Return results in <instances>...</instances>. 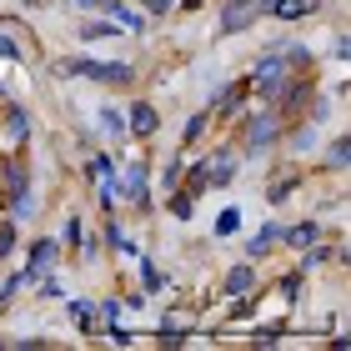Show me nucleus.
<instances>
[{"label":"nucleus","instance_id":"obj_1","mask_svg":"<svg viewBox=\"0 0 351 351\" xmlns=\"http://www.w3.org/2000/svg\"><path fill=\"white\" fill-rule=\"evenodd\" d=\"M0 206H10L15 221L36 216V201H30V161H25L21 146H10L0 156Z\"/></svg>","mask_w":351,"mask_h":351},{"label":"nucleus","instance_id":"obj_2","mask_svg":"<svg viewBox=\"0 0 351 351\" xmlns=\"http://www.w3.org/2000/svg\"><path fill=\"white\" fill-rule=\"evenodd\" d=\"M66 75H81V81H95V86H131L136 81V66L131 60H90V56H71Z\"/></svg>","mask_w":351,"mask_h":351},{"label":"nucleus","instance_id":"obj_3","mask_svg":"<svg viewBox=\"0 0 351 351\" xmlns=\"http://www.w3.org/2000/svg\"><path fill=\"white\" fill-rule=\"evenodd\" d=\"M291 66H286V60L276 56V51H271V56H261V66H256V75H251V90H256L261 95V101L271 106V101H276V95L286 90V86H291Z\"/></svg>","mask_w":351,"mask_h":351},{"label":"nucleus","instance_id":"obj_4","mask_svg":"<svg viewBox=\"0 0 351 351\" xmlns=\"http://www.w3.org/2000/svg\"><path fill=\"white\" fill-rule=\"evenodd\" d=\"M266 15V0H226L221 5V21H216V36H241Z\"/></svg>","mask_w":351,"mask_h":351},{"label":"nucleus","instance_id":"obj_5","mask_svg":"<svg viewBox=\"0 0 351 351\" xmlns=\"http://www.w3.org/2000/svg\"><path fill=\"white\" fill-rule=\"evenodd\" d=\"M276 136H281V121H276V110L266 106V110H256V116L246 121V136H241V146H246L251 156H261V151H266Z\"/></svg>","mask_w":351,"mask_h":351},{"label":"nucleus","instance_id":"obj_6","mask_svg":"<svg viewBox=\"0 0 351 351\" xmlns=\"http://www.w3.org/2000/svg\"><path fill=\"white\" fill-rule=\"evenodd\" d=\"M56 256H60V241L36 236V246H30V256H25V276H30V281H45V276L56 271Z\"/></svg>","mask_w":351,"mask_h":351},{"label":"nucleus","instance_id":"obj_7","mask_svg":"<svg viewBox=\"0 0 351 351\" xmlns=\"http://www.w3.org/2000/svg\"><path fill=\"white\" fill-rule=\"evenodd\" d=\"M125 131H131L136 141H156V131H161L156 106H151V101H136V106H131V121H125Z\"/></svg>","mask_w":351,"mask_h":351},{"label":"nucleus","instance_id":"obj_8","mask_svg":"<svg viewBox=\"0 0 351 351\" xmlns=\"http://www.w3.org/2000/svg\"><path fill=\"white\" fill-rule=\"evenodd\" d=\"M125 196H131L141 211H151V181H146V156H136L125 166Z\"/></svg>","mask_w":351,"mask_h":351},{"label":"nucleus","instance_id":"obj_9","mask_svg":"<svg viewBox=\"0 0 351 351\" xmlns=\"http://www.w3.org/2000/svg\"><path fill=\"white\" fill-rule=\"evenodd\" d=\"M0 125H5V141H10V146H25V141H30V116H25L21 106H5V110H0Z\"/></svg>","mask_w":351,"mask_h":351},{"label":"nucleus","instance_id":"obj_10","mask_svg":"<svg viewBox=\"0 0 351 351\" xmlns=\"http://www.w3.org/2000/svg\"><path fill=\"white\" fill-rule=\"evenodd\" d=\"M206 181H211V186H231V181H236V156H231V151L206 156Z\"/></svg>","mask_w":351,"mask_h":351},{"label":"nucleus","instance_id":"obj_11","mask_svg":"<svg viewBox=\"0 0 351 351\" xmlns=\"http://www.w3.org/2000/svg\"><path fill=\"white\" fill-rule=\"evenodd\" d=\"M301 186V171L296 166H286L281 176H271V186H266V201L271 206H281V201H291V191Z\"/></svg>","mask_w":351,"mask_h":351},{"label":"nucleus","instance_id":"obj_12","mask_svg":"<svg viewBox=\"0 0 351 351\" xmlns=\"http://www.w3.org/2000/svg\"><path fill=\"white\" fill-rule=\"evenodd\" d=\"M251 286H256V271H251V261H241V266H231V271H226L221 291H226V296H246Z\"/></svg>","mask_w":351,"mask_h":351},{"label":"nucleus","instance_id":"obj_13","mask_svg":"<svg viewBox=\"0 0 351 351\" xmlns=\"http://www.w3.org/2000/svg\"><path fill=\"white\" fill-rule=\"evenodd\" d=\"M311 10H316V0H266V15H276V21H301Z\"/></svg>","mask_w":351,"mask_h":351},{"label":"nucleus","instance_id":"obj_14","mask_svg":"<svg viewBox=\"0 0 351 351\" xmlns=\"http://www.w3.org/2000/svg\"><path fill=\"white\" fill-rule=\"evenodd\" d=\"M281 241H286V246H296V251H306V246H316V241H322V226H316V221H301V226L281 231Z\"/></svg>","mask_w":351,"mask_h":351},{"label":"nucleus","instance_id":"obj_15","mask_svg":"<svg viewBox=\"0 0 351 351\" xmlns=\"http://www.w3.org/2000/svg\"><path fill=\"white\" fill-rule=\"evenodd\" d=\"M281 231H286V226H276V221H266V226H261L256 236H251V246H246V251H251V261H256V256H266V251L281 241Z\"/></svg>","mask_w":351,"mask_h":351},{"label":"nucleus","instance_id":"obj_16","mask_svg":"<svg viewBox=\"0 0 351 351\" xmlns=\"http://www.w3.org/2000/svg\"><path fill=\"white\" fill-rule=\"evenodd\" d=\"M246 95H251V75H246V81H236L231 90H221V95H216V110H226V116H236Z\"/></svg>","mask_w":351,"mask_h":351},{"label":"nucleus","instance_id":"obj_17","mask_svg":"<svg viewBox=\"0 0 351 351\" xmlns=\"http://www.w3.org/2000/svg\"><path fill=\"white\" fill-rule=\"evenodd\" d=\"M75 36H81L86 45H90V40H110V36H116V21H110V15H101V21H81Z\"/></svg>","mask_w":351,"mask_h":351},{"label":"nucleus","instance_id":"obj_18","mask_svg":"<svg viewBox=\"0 0 351 351\" xmlns=\"http://www.w3.org/2000/svg\"><path fill=\"white\" fill-rule=\"evenodd\" d=\"M206 125H211V110H196V116L186 121V131H181V146H196V141L206 136Z\"/></svg>","mask_w":351,"mask_h":351},{"label":"nucleus","instance_id":"obj_19","mask_svg":"<svg viewBox=\"0 0 351 351\" xmlns=\"http://www.w3.org/2000/svg\"><path fill=\"white\" fill-rule=\"evenodd\" d=\"M166 211H171L176 221H191V216H196V196H186V191H171Z\"/></svg>","mask_w":351,"mask_h":351},{"label":"nucleus","instance_id":"obj_20","mask_svg":"<svg viewBox=\"0 0 351 351\" xmlns=\"http://www.w3.org/2000/svg\"><path fill=\"white\" fill-rule=\"evenodd\" d=\"M95 116H101V131H106V136H116V141L125 136V116H121L116 106H101V110H95Z\"/></svg>","mask_w":351,"mask_h":351},{"label":"nucleus","instance_id":"obj_21","mask_svg":"<svg viewBox=\"0 0 351 351\" xmlns=\"http://www.w3.org/2000/svg\"><path fill=\"white\" fill-rule=\"evenodd\" d=\"M121 196H125V181H121L116 171H106V176H101V206H116Z\"/></svg>","mask_w":351,"mask_h":351},{"label":"nucleus","instance_id":"obj_22","mask_svg":"<svg viewBox=\"0 0 351 351\" xmlns=\"http://www.w3.org/2000/svg\"><path fill=\"white\" fill-rule=\"evenodd\" d=\"M326 166H337V171H346V166H351V141H346V136H337V141H331Z\"/></svg>","mask_w":351,"mask_h":351},{"label":"nucleus","instance_id":"obj_23","mask_svg":"<svg viewBox=\"0 0 351 351\" xmlns=\"http://www.w3.org/2000/svg\"><path fill=\"white\" fill-rule=\"evenodd\" d=\"M81 231H86V226H81V216H66V226H60V246H71V251H75V246H86V236H81Z\"/></svg>","mask_w":351,"mask_h":351},{"label":"nucleus","instance_id":"obj_24","mask_svg":"<svg viewBox=\"0 0 351 351\" xmlns=\"http://www.w3.org/2000/svg\"><path fill=\"white\" fill-rule=\"evenodd\" d=\"M71 322L81 331H95V306H90V301H71Z\"/></svg>","mask_w":351,"mask_h":351},{"label":"nucleus","instance_id":"obj_25","mask_svg":"<svg viewBox=\"0 0 351 351\" xmlns=\"http://www.w3.org/2000/svg\"><path fill=\"white\" fill-rule=\"evenodd\" d=\"M231 231H241V206H226L216 216V236H231Z\"/></svg>","mask_w":351,"mask_h":351},{"label":"nucleus","instance_id":"obj_26","mask_svg":"<svg viewBox=\"0 0 351 351\" xmlns=\"http://www.w3.org/2000/svg\"><path fill=\"white\" fill-rule=\"evenodd\" d=\"M141 281H146V291H166V271L156 261H141Z\"/></svg>","mask_w":351,"mask_h":351},{"label":"nucleus","instance_id":"obj_27","mask_svg":"<svg viewBox=\"0 0 351 351\" xmlns=\"http://www.w3.org/2000/svg\"><path fill=\"white\" fill-rule=\"evenodd\" d=\"M15 251V221H0V261Z\"/></svg>","mask_w":351,"mask_h":351},{"label":"nucleus","instance_id":"obj_28","mask_svg":"<svg viewBox=\"0 0 351 351\" xmlns=\"http://www.w3.org/2000/svg\"><path fill=\"white\" fill-rule=\"evenodd\" d=\"M86 171L95 176V181H101L106 171H116V156H106V151H101V156H90V166H86Z\"/></svg>","mask_w":351,"mask_h":351},{"label":"nucleus","instance_id":"obj_29","mask_svg":"<svg viewBox=\"0 0 351 351\" xmlns=\"http://www.w3.org/2000/svg\"><path fill=\"white\" fill-rule=\"evenodd\" d=\"M301 276H306V271H301V266H296V271H291V276H286V281H281V296H286V301H296V296H301Z\"/></svg>","mask_w":351,"mask_h":351},{"label":"nucleus","instance_id":"obj_30","mask_svg":"<svg viewBox=\"0 0 351 351\" xmlns=\"http://www.w3.org/2000/svg\"><path fill=\"white\" fill-rule=\"evenodd\" d=\"M141 10H146V15H156V21H161V15H171V10H176V0H141Z\"/></svg>","mask_w":351,"mask_h":351},{"label":"nucleus","instance_id":"obj_31","mask_svg":"<svg viewBox=\"0 0 351 351\" xmlns=\"http://www.w3.org/2000/svg\"><path fill=\"white\" fill-rule=\"evenodd\" d=\"M181 171H186V161H166V171H161V186L171 191L176 181H181Z\"/></svg>","mask_w":351,"mask_h":351},{"label":"nucleus","instance_id":"obj_32","mask_svg":"<svg viewBox=\"0 0 351 351\" xmlns=\"http://www.w3.org/2000/svg\"><path fill=\"white\" fill-rule=\"evenodd\" d=\"M95 316H106V331H110V326H116V316H121V301H106Z\"/></svg>","mask_w":351,"mask_h":351},{"label":"nucleus","instance_id":"obj_33","mask_svg":"<svg viewBox=\"0 0 351 351\" xmlns=\"http://www.w3.org/2000/svg\"><path fill=\"white\" fill-rule=\"evenodd\" d=\"M0 56H5V60H21V45H15L10 36H0Z\"/></svg>","mask_w":351,"mask_h":351},{"label":"nucleus","instance_id":"obj_34","mask_svg":"<svg viewBox=\"0 0 351 351\" xmlns=\"http://www.w3.org/2000/svg\"><path fill=\"white\" fill-rule=\"evenodd\" d=\"M71 5H75V10H101L106 0H71Z\"/></svg>","mask_w":351,"mask_h":351},{"label":"nucleus","instance_id":"obj_35","mask_svg":"<svg viewBox=\"0 0 351 351\" xmlns=\"http://www.w3.org/2000/svg\"><path fill=\"white\" fill-rule=\"evenodd\" d=\"M176 5H181V10H201L206 0H176Z\"/></svg>","mask_w":351,"mask_h":351}]
</instances>
